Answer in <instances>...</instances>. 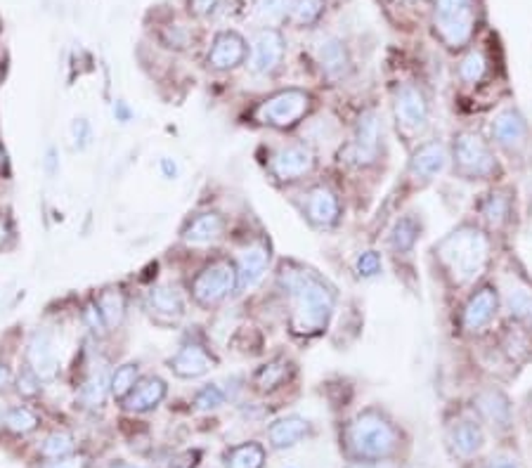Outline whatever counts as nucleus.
I'll return each mask as SVG.
<instances>
[{"instance_id":"aec40b11","label":"nucleus","mask_w":532,"mask_h":468,"mask_svg":"<svg viewBox=\"0 0 532 468\" xmlns=\"http://www.w3.org/2000/svg\"><path fill=\"white\" fill-rule=\"evenodd\" d=\"M499 305H502L499 291H497L495 284L485 281L478 288H474V294L468 295L466 303H464L459 315V326L466 334L482 332L497 318Z\"/></svg>"},{"instance_id":"0eeeda50","label":"nucleus","mask_w":532,"mask_h":468,"mask_svg":"<svg viewBox=\"0 0 532 468\" xmlns=\"http://www.w3.org/2000/svg\"><path fill=\"white\" fill-rule=\"evenodd\" d=\"M320 159L312 144L284 142L270 147L266 157V173L277 188H296L317 173Z\"/></svg>"},{"instance_id":"a19ab883","label":"nucleus","mask_w":532,"mask_h":468,"mask_svg":"<svg viewBox=\"0 0 532 468\" xmlns=\"http://www.w3.org/2000/svg\"><path fill=\"white\" fill-rule=\"evenodd\" d=\"M506 310L513 322L532 326V295L525 288H511L506 294Z\"/></svg>"},{"instance_id":"ddd939ff","label":"nucleus","mask_w":532,"mask_h":468,"mask_svg":"<svg viewBox=\"0 0 532 468\" xmlns=\"http://www.w3.org/2000/svg\"><path fill=\"white\" fill-rule=\"evenodd\" d=\"M296 209L303 220L317 232L336 230L343 218V203L341 196L327 182H315L301 192V199H296Z\"/></svg>"},{"instance_id":"6e6d98bb","label":"nucleus","mask_w":532,"mask_h":468,"mask_svg":"<svg viewBox=\"0 0 532 468\" xmlns=\"http://www.w3.org/2000/svg\"><path fill=\"white\" fill-rule=\"evenodd\" d=\"M3 417H5V407H3V403H0V424H3Z\"/></svg>"},{"instance_id":"79ce46f5","label":"nucleus","mask_w":532,"mask_h":468,"mask_svg":"<svg viewBox=\"0 0 532 468\" xmlns=\"http://www.w3.org/2000/svg\"><path fill=\"white\" fill-rule=\"evenodd\" d=\"M227 400H230V393H227L220 383H206V386H202V388L197 390L195 397H192V404H195L199 411H216L220 410Z\"/></svg>"},{"instance_id":"a211bd4d","label":"nucleus","mask_w":532,"mask_h":468,"mask_svg":"<svg viewBox=\"0 0 532 468\" xmlns=\"http://www.w3.org/2000/svg\"><path fill=\"white\" fill-rule=\"evenodd\" d=\"M492 140L499 150H504L509 157H525L530 150V126L520 114V109L506 107L495 116L492 121Z\"/></svg>"},{"instance_id":"9b49d317","label":"nucleus","mask_w":532,"mask_h":468,"mask_svg":"<svg viewBox=\"0 0 532 468\" xmlns=\"http://www.w3.org/2000/svg\"><path fill=\"white\" fill-rule=\"evenodd\" d=\"M393 119L405 137H417L428 128L431 100L417 81H403L393 88Z\"/></svg>"},{"instance_id":"4468645a","label":"nucleus","mask_w":532,"mask_h":468,"mask_svg":"<svg viewBox=\"0 0 532 468\" xmlns=\"http://www.w3.org/2000/svg\"><path fill=\"white\" fill-rule=\"evenodd\" d=\"M239 270V295L249 294L266 280L273 267V242L266 232L246 234L235 253Z\"/></svg>"},{"instance_id":"b1692460","label":"nucleus","mask_w":532,"mask_h":468,"mask_svg":"<svg viewBox=\"0 0 532 468\" xmlns=\"http://www.w3.org/2000/svg\"><path fill=\"white\" fill-rule=\"evenodd\" d=\"M450 161V151L443 142L431 140V142L419 144L414 154H412L410 166H407V175L419 182H431L438 173H443V168Z\"/></svg>"},{"instance_id":"c03bdc74","label":"nucleus","mask_w":532,"mask_h":468,"mask_svg":"<svg viewBox=\"0 0 532 468\" xmlns=\"http://www.w3.org/2000/svg\"><path fill=\"white\" fill-rule=\"evenodd\" d=\"M69 135L73 140V150H88L93 144V123L88 121L86 116H76L69 126Z\"/></svg>"},{"instance_id":"e433bc0d","label":"nucleus","mask_w":532,"mask_h":468,"mask_svg":"<svg viewBox=\"0 0 532 468\" xmlns=\"http://www.w3.org/2000/svg\"><path fill=\"white\" fill-rule=\"evenodd\" d=\"M81 322H83V326H86L88 334H90L95 341H107L109 336H112V329H109L102 310L97 308L93 294H88L86 301L81 303Z\"/></svg>"},{"instance_id":"a18cd8bd","label":"nucleus","mask_w":532,"mask_h":468,"mask_svg":"<svg viewBox=\"0 0 532 468\" xmlns=\"http://www.w3.org/2000/svg\"><path fill=\"white\" fill-rule=\"evenodd\" d=\"M15 374H17V369L10 364L8 357H3V355H0V395H3V393H8L10 388H15Z\"/></svg>"},{"instance_id":"5701e85b","label":"nucleus","mask_w":532,"mask_h":468,"mask_svg":"<svg viewBox=\"0 0 532 468\" xmlns=\"http://www.w3.org/2000/svg\"><path fill=\"white\" fill-rule=\"evenodd\" d=\"M296 374V362L289 355L280 353L270 357L267 362H263L260 367H256V372L251 374V388L260 395H270L274 390L284 388Z\"/></svg>"},{"instance_id":"393cba45","label":"nucleus","mask_w":532,"mask_h":468,"mask_svg":"<svg viewBox=\"0 0 532 468\" xmlns=\"http://www.w3.org/2000/svg\"><path fill=\"white\" fill-rule=\"evenodd\" d=\"M315 59L322 69L324 79L341 81L351 72V52L336 36H324L315 45Z\"/></svg>"},{"instance_id":"2eb2a0df","label":"nucleus","mask_w":532,"mask_h":468,"mask_svg":"<svg viewBox=\"0 0 532 468\" xmlns=\"http://www.w3.org/2000/svg\"><path fill=\"white\" fill-rule=\"evenodd\" d=\"M178 237L185 246H216L230 237V218L218 209H199L182 220Z\"/></svg>"},{"instance_id":"1a4fd4ad","label":"nucleus","mask_w":532,"mask_h":468,"mask_svg":"<svg viewBox=\"0 0 532 468\" xmlns=\"http://www.w3.org/2000/svg\"><path fill=\"white\" fill-rule=\"evenodd\" d=\"M383 154V123L376 109H362L352 126V135L343 144L341 157L355 168H372Z\"/></svg>"},{"instance_id":"bb28decb","label":"nucleus","mask_w":532,"mask_h":468,"mask_svg":"<svg viewBox=\"0 0 532 468\" xmlns=\"http://www.w3.org/2000/svg\"><path fill=\"white\" fill-rule=\"evenodd\" d=\"M312 433L308 418L298 417V414H289L267 426V445L273 449H291L298 442L308 438Z\"/></svg>"},{"instance_id":"72a5a7b5","label":"nucleus","mask_w":532,"mask_h":468,"mask_svg":"<svg viewBox=\"0 0 532 468\" xmlns=\"http://www.w3.org/2000/svg\"><path fill=\"white\" fill-rule=\"evenodd\" d=\"M266 466V447L251 440L227 449L225 468H263Z\"/></svg>"},{"instance_id":"4c0bfd02","label":"nucleus","mask_w":532,"mask_h":468,"mask_svg":"<svg viewBox=\"0 0 532 468\" xmlns=\"http://www.w3.org/2000/svg\"><path fill=\"white\" fill-rule=\"evenodd\" d=\"M324 10H327V3L324 0H291V15L289 19L296 24V27H315L320 19H322Z\"/></svg>"},{"instance_id":"c85d7f7f","label":"nucleus","mask_w":532,"mask_h":468,"mask_svg":"<svg viewBox=\"0 0 532 468\" xmlns=\"http://www.w3.org/2000/svg\"><path fill=\"white\" fill-rule=\"evenodd\" d=\"M447 442L452 447V452L457 456H474L482 449L485 445V435H482V428L478 421L474 418H459V421H454L450 433H447Z\"/></svg>"},{"instance_id":"412c9836","label":"nucleus","mask_w":532,"mask_h":468,"mask_svg":"<svg viewBox=\"0 0 532 468\" xmlns=\"http://www.w3.org/2000/svg\"><path fill=\"white\" fill-rule=\"evenodd\" d=\"M109 379H112V369H109L107 360L97 357L90 362L79 388H76V400L81 403V407H86V410L104 407V403L112 397L109 395Z\"/></svg>"},{"instance_id":"603ef678","label":"nucleus","mask_w":532,"mask_h":468,"mask_svg":"<svg viewBox=\"0 0 532 468\" xmlns=\"http://www.w3.org/2000/svg\"><path fill=\"white\" fill-rule=\"evenodd\" d=\"M45 464H48L45 468H83L86 466L83 456H76V454H72V456H65V459H58V461H45Z\"/></svg>"},{"instance_id":"473e14b6","label":"nucleus","mask_w":532,"mask_h":468,"mask_svg":"<svg viewBox=\"0 0 532 468\" xmlns=\"http://www.w3.org/2000/svg\"><path fill=\"white\" fill-rule=\"evenodd\" d=\"M291 15V0H256L253 3V19L260 29H277Z\"/></svg>"},{"instance_id":"7ed1b4c3","label":"nucleus","mask_w":532,"mask_h":468,"mask_svg":"<svg viewBox=\"0 0 532 468\" xmlns=\"http://www.w3.org/2000/svg\"><path fill=\"white\" fill-rule=\"evenodd\" d=\"M341 445L358 464H376L393 459L403 445V433L396 421L379 407L362 410L343 426Z\"/></svg>"},{"instance_id":"2f4dec72","label":"nucleus","mask_w":532,"mask_h":468,"mask_svg":"<svg viewBox=\"0 0 532 468\" xmlns=\"http://www.w3.org/2000/svg\"><path fill=\"white\" fill-rule=\"evenodd\" d=\"M481 216L492 227H502L511 218V192L509 189H492L481 202Z\"/></svg>"},{"instance_id":"49530a36","label":"nucleus","mask_w":532,"mask_h":468,"mask_svg":"<svg viewBox=\"0 0 532 468\" xmlns=\"http://www.w3.org/2000/svg\"><path fill=\"white\" fill-rule=\"evenodd\" d=\"M220 3H223V0H188L189 12H192L195 17L216 15V10Z\"/></svg>"},{"instance_id":"864d4df0","label":"nucleus","mask_w":532,"mask_h":468,"mask_svg":"<svg viewBox=\"0 0 532 468\" xmlns=\"http://www.w3.org/2000/svg\"><path fill=\"white\" fill-rule=\"evenodd\" d=\"M485 468H520L513 459H509V456H495V459H490L488 464H485Z\"/></svg>"},{"instance_id":"37998d69","label":"nucleus","mask_w":532,"mask_h":468,"mask_svg":"<svg viewBox=\"0 0 532 468\" xmlns=\"http://www.w3.org/2000/svg\"><path fill=\"white\" fill-rule=\"evenodd\" d=\"M355 272L362 280H374V277H379L383 272V256L376 249H367V251L358 253Z\"/></svg>"},{"instance_id":"f3484780","label":"nucleus","mask_w":532,"mask_h":468,"mask_svg":"<svg viewBox=\"0 0 532 468\" xmlns=\"http://www.w3.org/2000/svg\"><path fill=\"white\" fill-rule=\"evenodd\" d=\"M287 55V38L281 36L280 29H258L249 48V66L253 76L273 79L274 73L281 72Z\"/></svg>"},{"instance_id":"6ab92c4d","label":"nucleus","mask_w":532,"mask_h":468,"mask_svg":"<svg viewBox=\"0 0 532 468\" xmlns=\"http://www.w3.org/2000/svg\"><path fill=\"white\" fill-rule=\"evenodd\" d=\"M249 59V43L235 29L218 31L206 52V66L216 73H230L246 65Z\"/></svg>"},{"instance_id":"c9c22d12","label":"nucleus","mask_w":532,"mask_h":468,"mask_svg":"<svg viewBox=\"0 0 532 468\" xmlns=\"http://www.w3.org/2000/svg\"><path fill=\"white\" fill-rule=\"evenodd\" d=\"M38 454L45 461H58L76 454V438L69 431H52L38 447Z\"/></svg>"},{"instance_id":"39448f33","label":"nucleus","mask_w":532,"mask_h":468,"mask_svg":"<svg viewBox=\"0 0 532 468\" xmlns=\"http://www.w3.org/2000/svg\"><path fill=\"white\" fill-rule=\"evenodd\" d=\"M315 104V95L305 88H281L249 109V123L277 133H291L310 119Z\"/></svg>"},{"instance_id":"423d86ee","label":"nucleus","mask_w":532,"mask_h":468,"mask_svg":"<svg viewBox=\"0 0 532 468\" xmlns=\"http://www.w3.org/2000/svg\"><path fill=\"white\" fill-rule=\"evenodd\" d=\"M450 159H452L454 175L461 180H497L502 175V166H499L488 140L474 130L454 133Z\"/></svg>"},{"instance_id":"3c124183","label":"nucleus","mask_w":532,"mask_h":468,"mask_svg":"<svg viewBox=\"0 0 532 468\" xmlns=\"http://www.w3.org/2000/svg\"><path fill=\"white\" fill-rule=\"evenodd\" d=\"M158 171H161V175H164L166 180H178V175H181L178 161L171 159V157H161V159H158Z\"/></svg>"},{"instance_id":"de8ad7c7","label":"nucleus","mask_w":532,"mask_h":468,"mask_svg":"<svg viewBox=\"0 0 532 468\" xmlns=\"http://www.w3.org/2000/svg\"><path fill=\"white\" fill-rule=\"evenodd\" d=\"M12 242H15V225H12L10 216L0 213V253L5 251Z\"/></svg>"},{"instance_id":"f03ea898","label":"nucleus","mask_w":532,"mask_h":468,"mask_svg":"<svg viewBox=\"0 0 532 468\" xmlns=\"http://www.w3.org/2000/svg\"><path fill=\"white\" fill-rule=\"evenodd\" d=\"M438 260L440 277L450 288H464L474 284L490 263V239L482 227L461 223L431 249Z\"/></svg>"},{"instance_id":"6e6552de","label":"nucleus","mask_w":532,"mask_h":468,"mask_svg":"<svg viewBox=\"0 0 532 468\" xmlns=\"http://www.w3.org/2000/svg\"><path fill=\"white\" fill-rule=\"evenodd\" d=\"M166 367L182 381H195L220 367V355L211 346L209 336L199 326H195V332H188L182 336L178 350L171 357H166Z\"/></svg>"},{"instance_id":"09e8293b","label":"nucleus","mask_w":532,"mask_h":468,"mask_svg":"<svg viewBox=\"0 0 532 468\" xmlns=\"http://www.w3.org/2000/svg\"><path fill=\"white\" fill-rule=\"evenodd\" d=\"M112 116H114L116 123H121V126H128L133 119H135V111L130 109V104L126 100H116L112 104Z\"/></svg>"},{"instance_id":"f257e3e1","label":"nucleus","mask_w":532,"mask_h":468,"mask_svg":"<svg viewBox=\"0 0 532 468\" xmlns=\"http://www.w3.org/2000/svg\"><path fill=\"white\" fill-rule=\"evenodd\" d=\"M274 287L287 310V329L294 339H320L329 329L338 291L322 272L301 260L284 258L274 270Z\"/></svg>"},{"instance_id":"20e7f679","label":"nucleus","mask_w":532,"mask_h":468,"mask_svg":"<svg viewBox=\"0 0 532 468\" xmlns=\"http://www.w3.org/2000/svg\"><path fill=\"white\" fill-rule=\"evenodd\" d=\"M189 303L199 310H218L239 295V270L232 253H209L182 281Z\"/></svg>"},{"instance_id":"c756f323","label":"nucleus","mask_w":532,"mask_h":468,"mask_svg":"<svg viewBox=\"0 0 532 468\" xmlns=\"http://www.w3.org/2000/svg\"><path fill=\"white\" fill-rule=\"evenodd\" d=\"M419 237H421V220L417 218V213H405L390 227L389 249L393 251V256H410Z\"/></svg>"},{"instance_id":"f8f14e48","label":"nucleus","mask_w":532,"mask_h":468,"mask_svg":"<svg viewBox=\"0 0 532 468\" xmlns=\"http://www.w3.org/2000/svg\"><path fill=\"white\" fill-rule=\"evenodd\" d=\"M188 291L182 284H151L143 295L144 315L151 319V325L161 329H175L182 325V319L188 318Z\"/></svg>"},{"instance_id":"4be33fe9","label":"nucleus","mask_w":532,"mask_h":468,"mask_svg":"<svg viewBox=\"0 0 532 468\" xmlns=\"http://www.w3.org/2000/svg\"><path fill=\"white\" fill-rule=\"evenodd\" d=\"M166 397H168V383L158 374H143L121 407L130 414H150L161 407Z\"/></svg>"},{"instance_id":"cd10ccee","label":"nucleus","mask_w":532,"mask_h":468,"mask_svg":"<svg viewBox=\"0 0 532 468\" xmlns=\"http://www.w3.org/2000/svg\"><path fill=\"white\" fill-rule=\"evenodd\" d=\"M474 407L492 428L504 431L511 426V403L499 388H482L474 397Z\"/></svg>"},{"instance_id":"a878e982","label":"nucleus","mask_w":532,"mask_h":468,"mask_svg":"<svg viewBox=\"0 0 532 468\" xmlns=\"http://www.w3.org/2000/svg\"><path fill=\"white\" fill-rule=\"evenodd\" d=\"M97 303V308L102 310V315L107 319L109 329L112 334H116L126 325L128 319V310H130V295L128 291L121 287V284H107V287L97 288V291H90Z\"/></svg>"},{"instance_id":"5fc2aeb1","label":"nucleus","mask_w":532,"mask_h":468,"mask_svg":"<svg viewBox=\"0 0 532 468\" xmlns=\"http://www.w3.org/2000/svg\"><path fill=\"white\" fill-rule=\"evenodd\" d=\"M112 468H143V466H135V464H128V461H114Z\"/></svg>"},{"instance_id":"f704fd0d","label":"nucleus","mask_w":532,"mask_h":468,"mask_svg":"<svg viewBox=\"0 0 532 468\" xmlns=\"http://www.w3.org/2000/svg\"><path fill=\"white\" fill-rule=\"evenodd\" d=\"M3 426H5L12 435H29V433L38 431L41 417L36 414V410H31L29 404H15V407L5 410Z\"/></svg>"},{"instance_id":"dca6fc26","label":"nucleus","mask_w":532,"mask_h":468,"mask_svg":"<svg viewBox=\"0 0 532 468\" xmlns=\"http://www.w3.org/2000/svg\"><path fill=\"white\" fill-rule=\"evenodd\" d=\"M22 362H27L45 383L55 381L62 372V355H59L58 339L48 326H38L29 334L24 343Z\"/></svg>"},{"instance_id":"ea45409f","label":"nucleus","mask_w":532,"mask_h":468,"mask_svg":"<svg viewBox=\"0 0 532 468\" xmlns=\"http://www.w3.org/2000/svg\"><path fill=\"white\" fill-rule=\"evenodd\" d=\"M43 386H45L43 379H41V376H38L27 362L19 360V364H17V374H15L17 395L22 397V400H36V397L43 393Z\"/></svg>"},{"instance_id":"58836bf2","label":"nucleus","mask_w":532,"mask_h":468,"mask_svg":"<svg viewBox=\"0 0 532 468\" xmlns=\"http://www.w3.org/2000/svg\"><path fill=\"white\" fill-rule=\"evenodd\" d=\"M488 58L481 50H468L466 58L459 62V79L466 86H478L488 76Z\"/></svg>"},{"instance_id":"7c9ffc66","label":"nucleus","mask_w":532,"mask_h":468,"mask_svg":"<svg viewBox=\"0 0 532 468\" xmlns=\"http://www.w3.org/2000/svg\"><path fill=\"white\" fill-rule=\"evenodd\" d=\"M140 376H143V372H140V362L128 360V362H121V364H116V367L112 369V379H109V395H112V400H116V403L121 404L123 400L130 395V390L135 388V383L140 381Z\"/></svg>"},{"instance_id":"8fccbe9b","label":"nucleus","mask_w":532,"mask_h":468,"mask_svg":"<svg viewBox=\"0 0 532 468\" xmlns=\"http://www.w3.org/2000/svg\"><path fill=\"white\" fill-rule=\"evenodd\" d=\"M43 171L48 178H55L59 173V151L58 147H48L45 151V159H43Z\"/></svg>"},{"instance_id":"9d476101","label":"nucleus","mask_w":532,"mask_h":468,"mask_svg":"<svg viewBox=\"0 0 532 468\" xmlns=\"http://www.w3.org/2000/svg\"><path fill=\"white\" fill-rule=\"evenodd\" d=\"M433 27L447 48H464L475 31V0H436Z\"/></svg>"},{"instance_id":"4d7b16f0","label":"nucleus","mask_w":532,"mask_h":468,"mask_svg":"<svg viewBox=\"0 0 532 468\" xmlns=\"http://www.w3.org/2000/svg\"><path fill=\"white\" fill-rule=\"evenodd\" d=\"M528 410H530V424L528 426H530V435H532V395H530V407H528Z\"/></svg>"}]
</instances>
